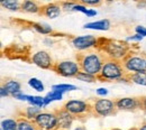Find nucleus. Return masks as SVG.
<instances>
[{"mask_svg":"<svg viewBox=\"0 0 146 130\" xmlns=\"http://www.w3.org/2000/svg\"><path fill=\"white\" fill-rule=\"evenodd\" d=\"M139 130H146V122H143L141 126H139V128H138Z\"/></svg>","mask_w":146,"mask_h":130,"instance_id":"58836bf2","label":"nucleus"},{"mask_svg":"<svg viewBox=\"0 0 146 130\" xmlns=\"http://www.w3.org/2000/svg\"><path fill=\"white\" fill-rule=\"evenodd\" d=\"M27 102L29 103V106L38 107V108H40V109H44V108H45L44 96H39V95H28Z\"/></svg>","mask_w":146,"mask_h":130,"instance_id":"a878e982","label":"nucleus"},{"mask_svg":"<svg viewBox=\"0 0 146 130\" xmlns=\"http://www.w3.org/2000/svg\"><path fill=\"white\" fill-rule=\"evenodd\" d=\"M143 36H141V35H138V34H135V35H133V36H129L127 37L125 40L126 42H141V40H143Z\"/></svg>","mask_w":146,"mask_h":130,"instance_id":"473e14b6","label":"nucleus"},{"mask_svg":"<svg viewBox=\"0 0 146 130\" xmlns=\"http://www.w3.org/2000/svg\"><path fill=\"white\" fill-rule=\"evenodd\" d=\"M55 114L57 117V129L62 130H70L72 127L75 118L71 113L64 110L63 108L60 110H55Z\"/></svg>","mask_w":146,"mask_h":130,"instance_id":"f8f14e48","label":"nucleus"},{"mask_svg":"<svg viewBox=\"0 0 146 130\" xmlns=\"http://www.w3.org/2000/svg\"><path fill=\"white\" fill-rule=\"evenodd\" d=\"M31 26L33 27L34 30H36L37 33H39L42 35H52V34H54V29L45 22H32Z\"/></svg>","mask_w":146,"mask_h":130,"instance_id":"f3484780","label":"nucleus"},{"mask_svg":"<svg viewBox=\"0 0 146 130\" xmlns=\"http://www.w3.org/2000/svg\"><path fill=\"white\" fill-rule=\"evenodd\" d=\"M111 130H121V129H118V128H113V129H111Z\"/></svg>","mask_w":146,"mask_h":130,"instance_id":"a19ab883","label":"nucleus"},{"mask_svg":"<svg viewBox=\"0 0 146 130\" xmlns=\"http://www.w3.org/2000/svg\"><path fill=\"white\" fill-rule=\"evenodd\" d=\"M56 130H62V129H56Z\"/></svg>","mask_w":146,"mask_h":130,"instance_id":"37998d69","label":"nucleus"},{"mask_svg":"<svg viewBox=\"0 0 146 130\" xmlns=\"http://www.w3.org/2000/svg\"><path fill=\"white\" fill-rule=\"evenodd\" d=\"M129 130H139V129H138V128H130Z\"/></svg>","mask_w":146,"mask_h":130,"instance_id":"ea45409f","label":"nucleus"},{"mask_svg":"<svg viewBox=\"0 0 146 130\" xmlns=\"http://www.w3.org/2000/svg\"><path fill=\"white\" fill-rule=\"evenodd\" d=\"M75 79L79 80V81H82V82H87V83H94V82L98 81L97 76H93V75H91V74H88V73L82 72V71L79 72V74L75 76Z\"/></svg>","mask_w":146,"mask_h":130,"instance_id":"cd10ccee","label":"nucleus"},{"mask_svg":"<svg viewBox=\"0 0 146 130\" xmlns=\"http://www.w3.org/2000/svg\"><path fill=\"white\" fill-rule=\"evenodd\" d=\"M89 101L91 104L93 115L109 117L118 111L116 108V102L109 99H92Z\"/></svg>","mask_w":146,"mask_h":130,"instance_id":"423d86ee","label":"nucleus"},{"mask_svg":"<svg viewBox=\"0 0 146 130\" xmlns=\"http://www.w3.org/2000/svg\"><path fill=\"white\" fill-rule=\"evenodd\" d=\"M40 8H42V6H40L38 2H36V1H32V0L21 1V11H24V13L38 14V15H39Z\"/></svg>","mask_w":146,"mask_h":130,"instance_id":"2eb2a0df","label":"nucleus"},{"mask_svg":"<svg viewBox=\"0 0 146 130\" xmlns=\"http://www.w3.org/2000/svg\"><path fill=\"white\" fill-rule=\"evenodd\" d=\"M64 110L71 113L75 119H86L88 117L93 115L90 101H82V100H69L66 101L63 107Z\"/></svg>","mask_w":146,"mask_h":130,"instance_id":"20e7f679","label":"nucleus"},{"mask_svg":"<svg viewBox=\"0 0 146 130\" xmlns=\"http://www.w3.org/2000/svg\"><path fill=\"white\" fill-rule=\"evenodd\" d=\"M126 74L146 73V56L141 54L130 53L121 62Z\"/></svg>","mask_w":146,"mask_h":130,"instance_id":"39448f33","label":"nucleus"},{"mask_svg":"<svg viewBox=\"0 0 146 130\" xmlns=\"http://www.w3.org/2000/svg\"><path fill=\"white\" fill-rule=\"evenodd\" d=\"M110 20L108 19H101V20H97V21H91V22H87L83 25L84 29H92V30H100V32H106L110 29Z\"/></svg>","mask_w":146,"mask_h":130,"instance_id":"4468645a","label":"nucleus"},{"mask_svg":"<svg viewBox=\"0 0 146 130\" xmlns=\"http://www.w3.org/2000/svg\"><path fill=\"white\" fill-rule=\"evenodd\" d=\"M43 42H44V44H45V45H47V46H52V44H53V40H52L50 37L45 38Z\"/></svg>","mask_w":146,"mask_h":130,"instance_id":"c9c22d12","label":"nucleus"},{"mask_svg":"<svg viewBox=\"0 0 146 130\" xmlns=\"http://www.w3.org/2000/svg\"><path fill=\"white\" fill-rule=\"evenodd\" d=\"M37 129L43 130H56L57 129V117L55 112L42 111L36 119L33 121Z\"/></svg>","mask_w":146,"mask_h":130,"instance_id":"6e6552de","label":"nucleus"},{"mask_svg":"<svg viewBox=\"0 0 146 130\" xmlns=\"http://www.w3.org/2000/svg\"><path fill=\"white\" fill-rule=\"evenodd\" d=\"M126 77L129 82H133L138 85L146 86V73H134V74H126Z\"/></svg>","mask_w":146,"mask_h":130,"instance_id":"aec40b11","label":"nucleus"},{"mask_svg":"<svg viewBox=\"0 0 146 130\" xmlns=\"http://www.w3.org/2000/svg\"><path fill=\"white\" fill-rule=\"evenodd\" d=\"M116 108L118 111H136L142 110V101L141 98H120L115 101Z\"/></svg>","mask_w":146,"mask_h":130,"instance_id":"9d476101","label":"nucleus"},{"mask_svg":"<svg viewBox=\"0 0 146 130\" xmlns=\"http://www.w3.org/2000/svg\"><path fill=\"white\" fill-rule=\"evenodd\" d=\"M75 3L76 2H72V1H62V2H60L61 8L64 11H73V8H74Z\"/></svg>","mask_w":146,"mask_h":130,"instance_id":"c85d7f7f","label":"nucleus"},{"mask_svg":"<svg viewBox=\"0 0 146 130\" xmlns=\"http://www.w3.org/2000/svg\"><path fill=\"white\" fill-rule=\"evenodd\" d=\"M52 70L56 74L61 75L63 77H75L79 74V72H81L79 63L75 61H69V59L56 62Z\"/></svg>","mask_w":146,"mask_h":130,"instance_id":"0eeeda50","label":"nucleus"},{"mask_svg":"<svg viewBox=\"0 0 146 130\" xmlns=\"http://www.w3.org/2000/svg\"><path fill=\"white\" fill-rule=\"evenodd\" d=\"M62 99H63V93L52 90L51 92H48L45 96H44L45 107H47L48 104H51V103H52V102H54V101H61Z\"/></svg>","mask_w":146,"mask_h":130,"instance_id":"4be33fe9","label":"nucleus"},{"mask_svg":"<svg viewBox=\"0 0 146 130\" xmlns=\"http://www.w3.org/2000/svg\"><path fill=\"white\" fill-rule=\"evenodd\" d=\"M135 32H136V34H138L143 37H146V27H144V26H136Z\"/></svg>","mask_w":146,"mask_h":130,"instance_id":"2f4dec72","label":"nucleus"},{"mask_svg":"<svg viewBox=\"0 0 146 130\" xmlns=\"http://www.w3.org/2000/svg\"><path fill=\"white\" fill-rule=\"evenodd\" d=\"M80 2L82 5H84L86 7H97L102 3L100 0H81Z\"/></svg>","mask_w":146,"mask_h":130,"instance_id":"c756f323","label":"nucleus"},{"mask_svg":"<svg viewBox=\"0 0 146 130\" xmlns=\"http://www.w3.org/2000/svg\"><path fill=\"white\" fill-rule=\"evenodd\" d=\"M62 13V8L60 2H50L46 5H43L40 8V16H45L47 18L54 19L57 18Z\"/></svg>","mask_w":146,"mask_h":130,"instance_id":"ddd939ff","label":"nucleus"},{"mask_svg":"<svg viewBox=\"0 0 146 130\" xmlns=\"http://www.w3.org/2000/svg\"><path fill=\"white\" fill-rule=\"evenodd\" d=\"M0 96L1 98H6V96H11V95H10V93L1 85V88H0Z\"/></svg>","mask_w":146,"mask_h":130,"instance_id":"f704fd0d","label":"nucleus"},{"mask_svg":"<svg viewBox=\"0 0 146 130\" xmlns=\"http://www.w3.org/2000/svg\"><path fill=\"white\" fill-rule=\"evenodd\" d=\"M18 130H37L36 126L33 121L23 118V117H18Z\"/></svg>","mask_w":146,"mask_h":130,"instance_id":"5701e85b","label":"nucleus"},{"mask_svg":"<svg viewBox=\"0 0 146 130\" xmlns=\"http://www.w3.org/2000/svg\"><path fill=\"white\" fill-rule=\"evenodd\" d=\"M99 38L94 37L93 35H83V36H75L72 38L71 44L79 52H88L90 49H97Z\"/></svg>","mask_w":146,"mask_h":130,"instance_id":"1a4fd4ad","label":"nucleus"},{"mask_svg":"<svg viewBox=\"0 0 146 130\" xmlns=\"http://www.w3.org/2000/svg\"><path fill=\"white\" fill-rule=\"evenodd\" d=\"M125 75H126V72L121 62L106 58L102 65V69L99 75L97 76V79L100 82H112V81L119 82Z\"/></svg>","mask_w":146,"mask_h":130,"instance_id":"7ed1b4c3","label":"nucleus"},{"mask_svg":"<svg viewBox=\"0 0 146 130\" xmlns=\"http://www.w3.org/2000/svg\"><path fill=\"white\" fill-rule=\"evenodd\" d=\"M28 85H29L32 89H34L35 91H37V92H43V91L45 90V86H44L43 82H42L39 79H37V77H32V79H29V80H28Z\"/></svg>","mask_w":146,"mask_h":130,"instance_id":"bb28decb","label":"nucleus"},{"mask_svg":"<svg viewBox=\"0 0 146 130\" xmlns=\"http://www.w3.org/2000/svg\"><path fill=\"white\" fill-rule=\"evenodd\" d=\"M96 93H97V95H99V96H106V95H108V90L106 89V88H99V89H97L96 90Z\"/></svg>","mask_w":146,"mask_h":130,"instance_id":"72a5a7b5","label":"nucleus"},{"mask_svg":"<svg viewBox=\"0 0 146 130\" xmlns=\"http://www.w3.org/2000/svg\"><path fill=\"white\" fill-rule=\"evenodd\" d=\"M2 86L8 91V92L10 93V95L13 96L14 94H16V93H18L21 91V84L19 83L18 81H16V80H6L3 83H2Z\"/></svg>","mask_w":146,"mask_h":130,"instance_id":"dca6fc26","label":"nucleus"},{"mask_svg":"<svg viewBox=\"0 0 146 130\" xmlns=\"http://www.w3.org/2000/svg\"><path fill=\"white\" fill-rule=\"evenodd\" d=\"M1 130H18V120L7 118L1 120Z\"/></svg>","mask_w":146,"mask_h":130,"instance_id":"412c9836","label":"nucleus"},{"mask_svg":"<svg viewBox=\"0 0 146 130\" xmlns=\"http://www.w3.org/2000/svg\"><path fill=\"white\" fill-rule=\"evenodd\" d=\"M79 88L76 85H73V84H65V83H61V84H54L52 86V90L54 91H58L61 93H66V92H71V91H75L78 90Z\"/></svg>","mask_w":146,"mask_h":130,"instance_id":"393cba45","label":"nucleus"},{"mask_svg":"<svg viewBox=\"0 0 146 130\" xmlns=\"http://www.w3.org/2000/svg\"><path fill=\"white\" fill-rule=\"evenodd\" d=\"M37 130H43V129H37Z\"/></svg>","mask_w":146,"mask_h":130,"instance_id":"79ce46f5","label":"nucleus"},{"mask_svg":"<svg viewBox=\"0 0 146 130\" xmlns=\"http://www.w3.org/2000/svg\"><path fill=\"white\" fill-rule=\"evenodd\" d=\"M1 7L10 10V11H18L19 9H21V2H19L17 0H3L1 1Z\"/></svg>","mask_w":146,"mask_h":130,"instance_id":"b1692460","label":"nucleus"},{"mask_svg":"<svg viewBox=\"0 0 146 130\" xmlns=\"http://www.w3.org/2000/svg\"><path fill=\"white\" fill-rule=\"evenodd\" d=\"M13 98L17 99V100H19V101H25V102H27V100H28V95H27V94H25L23 91H20V92L14 94V95H13Z\"/></svg>","mask_w":146,"mask_h":130,"instance_id":"7c9ffc66","label":"nucleus"},{"mask_svg":"<svg viewBox=\"0 0 146 130\" xmlns=\"http://www.w3.org/2000/svg\"><path fill=\"white\" fill-rule=\"evenodd\" d=\"M141 101H142V110L146 111V96L145 98H141Z\"/></svg>","mask_w":146,"mask_h":130,"instance_id":"e433bc0d","label":"nucleus"},{"mask_svg":"<svg viewBox=\"0 0 146 130\" xmlns=\"http://www.w3.org/2000/svg\"><path fill=\"white\" fill-rule=\"evenodd\" d=\"M105 61L106 56L98 49H92L76 55V62L79 63L81 71L93 76L99 75Z\"/></svg>","mask_w":146,"mask_h":130,"instance_id":"f03ea898","label":"nucleus"},{"mask_svg":"<svg viewBox=\"0 0 146 130\" xmlns=\"http://www.w3.org/2000/svg\"><path fill=\"white\" fill-rule=\"evenodd\" d=\"M97 49L106 56V58L118 62H123L130 53H133L131 45H129L126 40L107 38H99Z\"/></svg>","mask_w":146,"mask_h":130,"instance_id":"f257e3e1","label":"nucleus"},{"mask_svg":"<svg viewBox=\"0 0 146 130\" xmlns=\"http://www.w3.org/2000/svg\"><path fill=\"white\" fill-rule=\"evenodd\" d=\"M73 13H81V14H84L87 15L88 17H94L98 15L97 10L94 9H90L89 7H86L84 5H82L81 2H76L74 8H73Z\"/></svg>","mask_w":146,"mask_h":130,"instance_id":"6ab92c4d","label":"nucleus"},{"mask_svg":"<svg viewBox=\"0 0 146 130\" xmlns=\"http://www.w3.org/2000/svg\"><path fill=\"white\" fill-rule=\"evenodd\" d=\"M73 130H87V128L84 126H78V127H75Z\"/></svg>","mask_w":146,"mask_h":130,"instance_id":"4c0bfd02","label":"nucleus"},{"mask_svg":"<svg viewBox=\"0 0 146 130\" xmlns=\"http://www.w3.org/2000/svg\"><path fill=\"white\" fill-rule=\"evenodd\" d=\"M21 112H23V115H20V117L26 118V119H28L31 121H34L36 119L37 115L42 112V109L38 108V107H34V106H28Z\"/></svg>","mask_w":146,"mask_h":130,"instance_id":"a211bd4d","label":"nucleus"},{"mask_svg":"<svg viewBox=\"0 0 146 130\" xmlns=\"http://www.w3.org/2000/svg\"><path fill=\"white\" fill-rule=\"evenodd\" d=\"M31 61L36 66L43 69V70H52L55 64L53 62V58L46 51H37L36 53H34L32 55Z\"/></svg>","mask_w":146,"mask_h":130,"instance_id":"9b49d317","label":"nucleus"}]
</instances>
